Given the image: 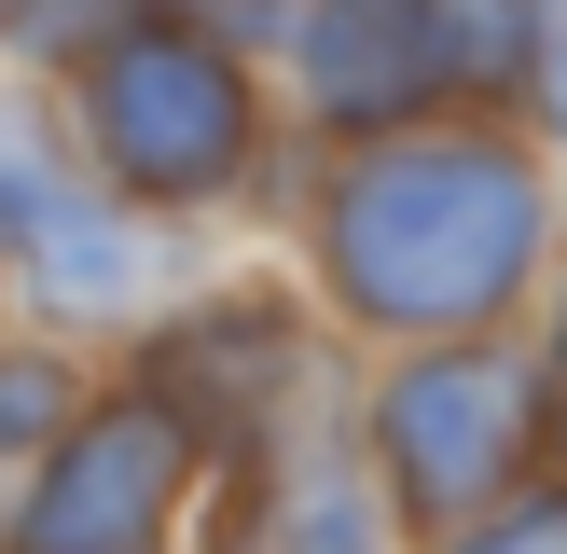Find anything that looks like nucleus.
Wrapping results in <instances>:
<instances>
[{
  "instance_id": "obj_1",
  "label": "nucleus",
  "mask_w": 567,
  "mask_h": 554,
  "mask_svg": "<svg viewBox=\"0 0 567 554\" xmlns=\"http://www.w3.org/2000/svg\"><path fill=\"white\" fill-rule=\"evenodd\" d=\"M554 153L526 125H402L347 138L305 166V264H319L332 319L374 347H457L498 332L554 264Z\"/></svg>"
},
{
  "instance_id": "obj_2",
  "label": "nucleus",
  "mask_w": 567,
  "mask_h": 554,
  "mask_svg": "<svg viewBox=\"0 0 567 554\" xmlns=\"http://www.w3.org/2000/svg\"><path fill=\"white\" fill-rule=\"evenodd\" d=\"M55 111H70V153L97 166V194L138 222H208L236 194H264V153L291 125L277 70L236 28H208L194 0H153L111 42H83L55 70Z\"/></svg>"
},
{
  "instance_id": "obj_3",
  "label": "nucleus",
  "mask_w": 567,
  "mask_h": 554,
  "mask_svg": "<svg viewBox=\"0 0 567 554\" xmlns=\"http://www.w3.org/2000/svg\"><path fill=\"white\" fill-rule=\"evenodd\" d=\"M360 471L388 485L402 526H471L540 471V416H526V347L457 332V347H388L374 402H360Z\"/></svg>"
},
{
  "instance_id": "obj_4",
  "label": "nucleus",
  "mask_w": 567,
  "mask_h": 554,
  "mask_svg": "<svg viewBox=\"0 0 567 554\" xmlns=\"http://www.w3.org/2000/svg\"><path fill=\"white\" fill-rule=\"evenodd\" d=\"M208 443L153 402V388H83V416L42 443L14 499H0V554H166L181 541V499L208 485Z\"/></svg>"
},
{
  "instance_id": "obj_5",
  "label": "nucleus",
  "mask_w": 567,
  "mask_h": 554,
  "mask_svg": "<svg viewBox=\"0 0 567 554\" xmlns=\"http://www.w3.org/2000/svg\"><path fill=\"white\" fill-rule=\"evenodd\" d=\"M277 98L319 153L347 138H402L457 111V42H443V0H291V42H277Z\"/></svg>"
},
{
  "instance_id": "obj_6",
  "label": "nucleus",
  "mask_w": 567,
  "mask_h": 554,
  "mask_svg": "<svg viewBox=\"0 0 567 554\" xmlns=\"http://www.w3.org/2000/svg\"><path fill=\"white\" fill-rule=\"evenodd\" d=\"M305 375H319V332H305L291 291H194L181 319H153V347H138V388H153L208 458H277Z\"/></svg>"
},
{
  "instance_id": "obj_7",
  "label": "nucleus",
  "mask_w": 567,
  "mask_h": 554,
  "mask_svg": "<svg viewBox=\"0 0 567 554\" xmlns=\"http://www.w3.org/2000/svg\"><path fill=\"white\" fill-rule=\"evenodd\" d=\"M388 526H402V513H388V485H374L360 458H319V443L291 458V443H277L264 499L236 513L221 554H388Z\"/></svg>"
},
{
  "instance_id": "obj_8",
  "label": "nucleus",
  "mask_w": 567,
  "mask_h": 554,
  "mask_svg": "<svg viewBox=\"0 0 567 554\" xmlns=\"http://www.w3.org/2000/svg\"><path fill=\"white\" fill-rule=\"evenodd\" d=\"M70 208H97V166L70 153V111H55V83L0 70V277H14Z\"/></svg>"
},
{
  "instance_id": "obj_9",
  "label": "nucleus",
  "mask_w": 567,
  "mask_h": 554,
  "mask_svg": "<svg viewBox=\"0 0 567 554\" xmlns=\"http://www.w3.org/2000/svg\"><path fill=\"white\" fill-rule=\"evenodd\" d=\"M83 416V360L70 347H0V499L42 471V443Z\"/></svg>"
},
{
  "instance_id": "obj_10",
  "label": "nucleus",
  "mask_w": 567,
  "mask_h": 554,
  "mask_svg": "<svg viewBox=\"0 0 567 554\" xmlns=\"http://www.w3.org/2000/svg\"><path fill=\"white\" fill-rule=\"evenodd\" d=\"M443 554H567V485H540V471H526L513 499H485L471 526H443Z\"/></svg>"
},
{
  "instance_id": "obj_11",
  "label": "nucleus",
  "mask_w": 567,
  "mask_h": 554,
  "mask_svg": "<svg viewBox=\"0 0 567 554\" xmlns=\"http://www.w3.org/2000/svg\"><path fill=\"white\" fill-rule=\"evenodd\" d=\"M526 138L567 166V0H540V70H526Z\"/></svg>"
},
{
  "instance_id": "obj_12",
  "label": "nucleus",
  "mask_w": 567,
  "mask_h": 554,
  "mask_svg": "<svg viewBox=\"0 0 567 554\" xmlns=\"http://www.w3.org/2000/svg\"><path fill=\"white\" fill-rule=\"evenodd\" d=\"M526 416H540V458H567V291H554L540 347H526Z\"/></svg>"
},
{
  "instance_id": "obj_13",
  "label": "nucleus",
  "mask_w": 567,
  "mask_h": 554,
  "mask_svg": "<svg viewBox=\"0 0 567 554\" xmlns=\"http://www.w3.org/2000/svg\"><path fill=\"white\" fill-rule=\"evenodd\" d=\"M194 14H208V28H236L264 70H277V42H291V0H194Z\"/></svg>"
}]
</instances>
